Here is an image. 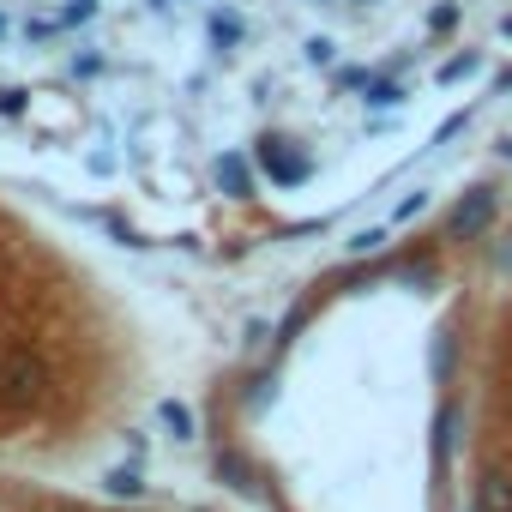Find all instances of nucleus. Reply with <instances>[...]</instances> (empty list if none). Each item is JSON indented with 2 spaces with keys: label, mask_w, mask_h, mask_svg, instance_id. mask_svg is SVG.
Returning a JSON list of instances; mask_svg holds the SVG:
<instances>
[{
  "label": "nucleus",
  "mask_w": 512,
  "mask_h": 512,
  "mask_svg": "<svg viewBox=\"0 0 512 512\" xmlns=\"http://www.w3.org/2000/svg\"><path fill=\"white\" fill-rule=\"evenodd\" d=\"M49 398V362L25 344L0 350V410L7 416H31L37 404Z\"/></svg>",
  "instance_id": "obj_1"
},
{
  "label": "nucleus",
  "mask_w": 512,
  "mask_h": 512,
  "mask_svg": "<svg viewBox=\"0 0 512 512\" xmlns=\"http://www.w3.org/2000/svg\"><path fill=\"white\" fill-rule=\"evenodd\" d=\"M253 169H260L272 187H302V181L314 175V157H308L296 139H278V133H266L260 145H253Z\"/></svg>",
  "instance_id": "obj_2"
},
{
  "label": "nucleus",
  "mask_w": 512,
  "mask_h": 512,
  "mask_svg": "<svg viewBox=\"0 0 512 512\" xmlns=\"http://www.w3.org/2000/svg\"><path fill=\"white\" fill-rule=\"evenodd\" d=\"M494 217H500V193H494V187H470V193L452 205L446 229H452L458 241H476V235H488V229H494Z\"/></svg>",
  "instance_id": "obj_3"
},
{
  "label": "nucleus",
  "mask_w": 512,
  "mask_h": 512,
  "mask_svg": "<svg viewBox=\"0 0 512 512\" xmlns=\"http://www.w3.org/2000/svg\"><path fill=\"white\" fill-rule=\"evenodd\" d=\"M470 506L476 512H512V470L482 464L476 470V488H470Z\"/></svg>",
  "instance_id": "obj_4"
},
{
  "label": "nucleus",
  "mask_w": 512,
  "mask_h": 512,
  "mask_svg": "<svg viewBox=\"0 0 512 512\" xmlns=\"http://www.w3.org/2000/svg\"><path fill=\"white\" fill-rule=\"evenodd\" d=\"M217 187H223V193H235V199H247V193H253V157L223 151V157H217Z\"/></svg>",
  "instance_id": "obj_5"
},
{
  "label": "nucleus",
  "mask_w": 512,
  "mask_h": 512,
  "mask_svg": "<svg viewBox=\"0 0 512 512\" xmlns=\"http://www.w3.org/2000/svg\"><path fill=\"white\" fill-rule=\"evenodd\" d=\"M217 476H223L235 494H260V476H253V464H247L235 446H217Z\"/></svg>",
  "instance_id": "obj_6"
},
{
  "label": "nucleus",
  "mask_w": 512,
  "mask_h": 512,
  "mask_svg": "<svg viewBox=\"0 0 512 512\" xmlns=\"http://www.w3.org/2000/svg\"><path fill=\"white\" fill-rule=\"evenodd\" d=\"M205 37H211L217 49H241V43H247V19H241L235 7H217V13L205 19Z\"/></svg>",
  "instance_id": "obj_7"
},
{
  "label": "nucleus",
  "mask_w": 512,
  "mask_h": 512,
  "mask_svg": "<svg viewBox=\"0 0 512 512\" xmlns=\"http://www.w3.org/2000/svg\"><path fill=\"white\" fill-rule=\"evenodd\" d=\"M452 446H458V404L446 398V404L434 410V464H440V470L452 464Z\"/></svg>",
  "instance_id": "obj_8"
},
{
  "label": "nucleus",
  "mask_w": 512,
  "mask_h": 512,
  "mask_svg": "<svg viewBox=\"0 0 512 512\" xmlns=\"http://www.w3.org/2000/svg\"><path fill=\"white\" fill-rule=\"evenodd\" d=\"M157 422H163L175 440H193V434H199V422H193V404H181V398H163V404H157Z\"/></svg>",
  "instance_id": "obj_9"
},
{
  "label": "nucleus",
  "mask_w": 512,
  "mask_h": 512,
  "mask_svg": "<svg viewBox=\"0 0 512 512\" xmlns=\"http://www.w3.org/2000/svg\"><path fill=\"white\" fill-rule=\"evenodd\" d=\"M103 482H109V494H121V500H139V494H145V476H139V458H133V464H115V470H109Z\"/></svg>",
  "instance_id": "obj_10"
},
{
  "label": "nucleus",
  "mask_w": 512,
  "mask_h": 512,
  "mask_svg": "<svg viewBox=\"0 0 512 512\" xmlns=\"http://www.w3.org/2000/svg\"><path fill=\"white\" fill-rule=\"evenodd\" d=\"M392 272H398V278H410V284H422V290H434V284H440V266L428 260V253H410V260H398Z\"/></svg>",
  "instance_id": "obj_11"
},
{
  "label": "nucleus",
  "mask_w": 512,
  "mask_h": 512,
  "mask_svg": "<svg viewBox=\"0 0 512 512\" xmlns=\"http://www.w3.org/2000/svg\"><path fill=\"white\" fill-rule=\"evenodd\" d=\"M476 73H482V55H476V49H464V55H452L434 79H440V85H464V79H476Z\"/></svg>",
  "instance_id": "obj_12"
},
{
  "label": "nucleus",
  "mask_w": 512,
  "mask_h": 512,
  "mask_svg": "<svg viewBox=\"0 0 512 512\" xmlns=\"http://www.w3.org/2000/svg\"><path fill=\"white\" fill-rule=\"evenodd\" d=\"M362 91H368L362 103H374V109H398V103H404V85H392V79H374V73H368V85H362Z\"/></svg>",
  "instance_id": "obj_13"
},
{
  "label": "nucleus",
  "mask_w": 512,
  "mask_h": 512,
  "mask_svg": "<svg viewBox=\"0 0 512 512\" xmlns=\"http://www.w3.org/2000/svg\"><path fill=\"white\" fill-rule=\"evenodd\" d=\"M97 13H103V7H97V0H67V7H61L55 19H61V31H73V25H91Z\"/></svg>",
  "instance_id": "obj_14"
},
{
  "label": "nucleus",
  "mask_w": 512,
  "mask_h": 512,
  "mask_svg": "<svg viewBox=\"0 0 512 512\" xmlns=\"http://www.w3.org/2000/svg\"><path fill=\"white\" fill-rule=\"evenodd\" d=\"M344 247L356 253V260H362V253H380V247H386V229H356V235H350Z\"/></svg>",
  "instance_id": "obj_15"
},
{
  "label": "nucleus",
  "mask_w": 512,
  "mask_h": 512,
  "mask_svg": "<svg viewBox=\"0 0 512 512\" xmlns=\"http://www.w3.org/2000/svg\"><path fill=\"white\" fill-rule=\"evenodd\" d=\"M302 55H308V67H332L338 43H332V37H308V43H302Z\"/></svg>",
  "instance_id": "obj_16"
},
{
  "label": "nucleus",
  "mask_w": 512,
  "mask_h": 512,
  "mask_svg": "<svg viewBox=\"0 0 512 512\" xmlns=\"http://www.w3.org/2000/svg\"><path fill=\"white\" fill-rule=\"evenodd\" d=\"M452 25H458V0H440V7L428 13V31H434V37H446Z\"/></svg>",
  "instance_id": "obj_17"
},
{
  "label": "nucleus",
  "mask_w": 512,
  "mask_h": 512,
  "mask_svg": "<svg viewBox=\"0 0 512 512\" xmlns=\"http://www.w3.org/2000/svg\"><path fill=\"white\" fill-rule=\"evenodd\" d=\"M434 380H440V386L452 380V338H446V332L434 338Z\"/></svg>",
  "instance_id": "obj_18"
},
{
  "label": "nucleus",
  "mask_w": 512,
  "mask_h": 512,
  "mask_svg": "<svg viewBox=\"0 0 512 512\" xmlns=\"http://www.w3.org/2000/svg\"><path fill=\"white\" fill-rule=\"evenodd\" d=\"M422 211H428V193H404L398 211H392V223H410V217H422Z\"/></svg>",
  "instance_id": "obj_19"
},
{
  "label": "nucleus",
  "mask_w": 512,
  "mask_h": 512,
  "mask_svg": "<svg viewBox=\"0 0 512 512\" xmlns=\"http://www.w3.org/2000/svg\"><path fill=\"white\" fill-rule=\"evenodd\" d=\"M25 37H31V43H49V37H61V19H31Z\"/></svg>",
  "instance_id": "obj_20"
},
{
  "label": "nucleus",
  "mask_w": 512,
  "mask_h": 512,
  "mask_svg": "<svg viewBox=\"0 0 512 512\" xmlns=\"http://www.w3.org/2000/svg\"><path fill=\"white\" fill-rule=\"evenodd\" d=\"M103 73V55H73V79H97Z\"/></svg>",
  "instance_id": "obj_21"
},
{
  "label": "nucleus",
  "mask_w": 512,
  "mask_h": 512,
  "mask_svg": "<svg viewBox=\"0 0 512 512\" xmlns=\"http://www.w3.org/2000/svg\"><path fill=\"white\" fill-rule=\"evenodd\" d=\"M25 103H31V97H25L19 85H13V91H0V115H25Z\"/></svg>",
  "instance_id": "obj_22"
},
{
  "label": "nucleus",
  "mask_w": 512,
  "mask_h": 512,
  "mask_svg": "<svg viewBox=\"0 0 512 512\" xmlns=\"http://www.w3.org/2000/svg\"><path fill=\"white\" fill-rule=\"evenodd\" d=\"M362 85H368V67H344L338 73V91H362Z\"/></svg>",
  "instance_id": "obj_23"
},
{
  "label": "nucleus",
  "mask_w": 512,
  "mask_h": 512,
  "mask_svg": "<svg viewBox=\"0 0 512 512\" xmlns=\"http://www.w3.org/2000/svg\"><path fill=\"white\" fill-rule=\"evenodd\" d=\"M464 121H470V109H464V115H446V121H440V133H434V145H446L452 133H464Z\"/></svg>",
  "instance_id": "obj_24"
},
{
  "label": "nucleus",
  "mask_w": 512,
  "mask_h": 512,
  "mask_svg": "<svg viewBox=\"0 0 512 512\" xmlns=\"http://www.w3.org/2000/svg\"><path fill=\"white\" fill-rule=\"evenodd\" d=\"M85 169H91V175H115V151H91Z\"/></svg>",
  "instance_id": "obj_25"
},
{
  "label": "nucleus",
  "mask_w": 512,
  "mask_h": 512,
  "mask_svg": "<svg viewBox=\"0 0 512 512\" xmlns=\"http://www.w3.org/2000/svg\"><path fill=\"white\" fill-rule=\"evenodd\" d=\"M49 512H97V506H85V500H49Z\"/></svg>",
  "instance_id": "obj_26"
},
{
  "label": "nucleus",
  "mask_w": 512,
  "mask_h": 512,
  "mask_svg": "<svg viewBox=\"0 0 512 512\" xmlns=\"http://www.w3.org/2000/svg\"><path fill=\"white\" fill-rule=\"evenodd\" d=\"M494 85H500V91H512V67H506V73H500V79H494Z\"/></svg>",
  "instance_id": "obj_27"
},
{
  "label": "nucleus",
  "mask_w": 512,
  "mask_h": 512,
  "mask_svg": "<svg viewBox=\"0 0 512 512\" xmlns=\"http://www.w3.org/2000/svg\"><path fill=\"white\" fill-rule=\"evenodd\" d=\"M500 37H506V43H512V13H506V19H500Z\"/></svg>",
  "instance_id": "obj_28"
},
{
  "label": "nucleus",
  "mask_w": 512,
  "mask_h": 512,
  "mask_svg": "<svg viewBox=\"0 0 512 512\" xmlns=\"http://www.w3.org/2000/svg\"><path fill=\"white\" fill-rule=\"evenodd\" d=\"M500 157H506V163H512V139H500Z\"/></svg>",
  "instance_id": "obj_29"
},
{
  "label": "nucleus",
  "mask_w": 512,
  "mask_h": 512,
  "mask_svg": "<svg viewBox=\"0 0 512 512\" xmlns=\"http://www.w3.org/2000/svg\"><path fill=\"white\" fill-rule=\"evenodd\" d=\"M506 404H512V374H506Z\"/></svg>",
  "instance_id": "obj_30"
},
{
  "label": "nucleus",
  "mask_w": 512,
  "mask_h": 512,
  "mask_svg": "<svg viewBox=\"0 0 512 512\" xmlns=\"http://www.w3.org/2000/svg\"><path fill=\"white\" fill-rule=\"evenodd\" d=\"M0 37H7V19H0Z\"/></svg>",
  "instance_id": "obj_31"
},
{
  "label": "nucleus",
  "mask_w": 512,
  "mask_h": 512,
  "mask_svg": "<svg viewBox=\"0 0 512 512\" xmlns=\"http://www.w3.org/2000/svg\"><path fill=\"white\" fill-rule=\"evenodd\" d=\"M193 512H205V506H193Z\"/></svg>",
  "instance_id": "obj_32"
}]
</instances>
